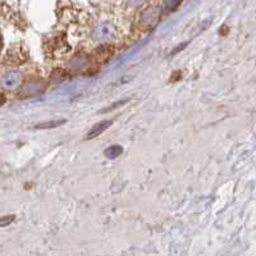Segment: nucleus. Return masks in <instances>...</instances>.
<instances>
[{
    "instance_id": "f257e3e1",
    "label": "nucleus",
    "mask_w": 256,
    "mask_h": 256,
    "mask_svg": "<svg viewBox=\"0 0 256 256\" xmlns=\"http://www.w3.org/2000/svg\"><path fill=\"white\" fill-rule=\"evenodd\" d=\"M45 56L50 60H58V59L67 56L72 50V46L68 42V38L63 32H52L44 38L42 42Z\"/></svg>"
},
{
    "instance_id": "f03ea898",
    "label": "nucleus",
    "mask_w": 256,
    "mask_h": 256,
    "mask_svg": "<svg viewBox=\"0 0 256 256\" xmlns=\"http://www.w3.org/2000/svg\"><path fill=\"white\" fill-rule=\"evenodd\" d=\"M28 59V54H27L26 49L22 45H12L8 48L6 52L2 56L3 64H8V66H18V64L26 63Z\"/></svg>"
},
{
    "instance_id": "7ed1b4c3",
    "label": "nucleus",
    "mask_w": 256,
    "mask_h": 256,
    "mask_svg": "<svg viewBox=\"0 0 256 256\" xmlns=\"http://www.w3.org/2000/svg\"><path fill=\"white\" fill-rule=\"evenodd\" d=\"M44 88L45 84L41 80H28V81L24 82V84L20 86V94H24L26 96H34L36 94L41 92Z\"/></svg>"
},
{
    "instance_id": "20e7f679",
    "label": "nucleus",
    "mask_w": 256,
    "mask_h": 256,
    "mask_svg": "<svg viewBox=\"0 0 256 256\" xmlns=\"http://www.w3.org/2000/svg\"><path fill=\"white\" fill-rule=\"evenodd\" d=\"M159 18V10L158 8H146L141 14V24L146 27L154 26Z\"/></svg>"
},
{
    "instance_id": "39448f33",
    "label": "nucleus",
    "mask_w": 256,
    "mask_h": 256,
    "mask_svg": "<svg viewBox=\"0 0 256 256\" xmlns=\"http://www.w3.org/2000/svg\"><path fill=\"white\" fill-rule=\"evenodd\" d=\"M112 123H113L112 120H104V122H100L98 123V124H95L91 128L90 131H88L86 138H95V137H98L99 134H102L105 130H108L112 126Z\"/></svg>"
},
{
    "instance_id": "423d86ee",
    "label": "nucleus",
    "mask_w": 256,
    "mask_h": 256,
    "mask_svg": "<svg viewBox=\"0 0 256 256\" xmlns=\"http://www.w3.org/2000/svg\"><path fill=\"white\" fill-rule=\"evenodd\" d=\"M20 81V74L18 73H6L3 77V86L8 88H13Z\"/></svg>"
},
{
    "instance_id": "0eeeda50",
    "label": "nucleus",
    "mask_w": 256,
    "mask_h": 256,
    "mask_svg": "<svg viewBox=\"0 0 256 256\" xmlns=\"http://www.w3.org/2000/svg\"><path fill=\"white\" fill-rule=\"evenodd\" d=\"M67 122V120H48V122L38 123L35 126L36 130H52V128H56L59 126H63Z\"/></svg>"
},
{
    "instance_id": "6e6552de",
    "label": "nucleus",
    "mask_w": 256,
    "mask_h": 256,
    "mask_svg": "<svg viewBox=\"0 0 256 256\" xmlns=\"http://www.w3.org/2000/svg\"><path fill=\"white\" fill-rule=\"evenodd\" d=\"M123 148L122 146H118V145H113L110 148H108L105 150V156L108 158V159H116V158L120 156L122 154Z\"/></svg>"
},
{
    "instance_id": "1a4fd4ad",
    "label": "nucleus",
    "mask_w": 256,
    "mask_h": 256,
    "mask_svg": "<svg viewBox=\"0 0 256 256\" xmlns=\"http://www.w3.org/2000/svg\"><path fill=\"white\" fill-rule=\"evenodd\" d=\"M16 216H6L2 218V227H6L9 224H12L14 222Z\"/></svg>"
},
{
    "instance_id": "9d476101",
    "label": "nucleus",
    "mask_w": 256,
    "mask_h": 256,
    "mask_svg": "<svg viewBox=\"0 0 256 256\" xmlns=\"http://www.w3.org/2000/svg\"><path fill=\"white\" fill-rule=\"evenodd\" d=\"M180 4V2H164L163 6H166V8L168 10H172V9H176Z\"/></svg>"
},
{
    "instance_id": "9b49d317",
    "label": "nucleus",
    "mask_w": 256,
    "mask_h": 256,
    "mask_svg": "<svg viewBox=\"0 0 256 256\" xmlns=\"http://www.w3.org/2000/svg\"><path fill=\"white\" fill-rule=\"evenodd\" d=\"M187 44H188V42H184V44H180V45H178V46L174 50H173V52H172V54H170V56H174V54H177V52H180V50H182V49H184V48L187 46Z\"/></svg>"
}]
</instances>
